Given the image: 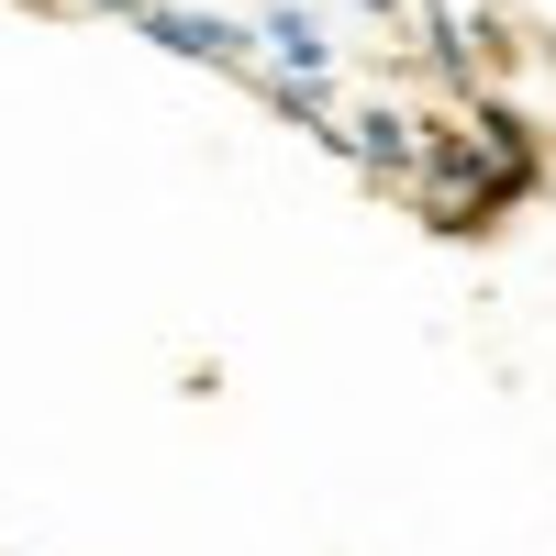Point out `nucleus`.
Returning <instances> with one entry per match:
<instances>
[{"instance_id":"obj_1","label":"nucleus","mask_w":556,"mask_h":556,"mask_svg":"<svg viewBox=\"0 0 556 556\" xmlns=\"http://www.w3.org/2000/svg\"><path fill=\"white\" fill-rule=\"evenodd\" d=\"M134 34L146 45H167V56H201V67H256V34L245 23H223V12H190V0H146V12H134Z\"/></svg>"},{"instance_id":"obj_2","label":"nucleus","mask_w":556,"mask_h":556,"mask_svg":"<svg viewBox=\"0 0 556 556\" xmlns=\"http://www.w3.org/2000/svg\"><path fill=\"white\" fill-rule=\"evenodd\" d=\"M245 34H256V78H312V89H334V34H323V12L278 0V12H256Z\"/></svg>"},{"instance_id":"obj_3","label":"nucleus","mask_w":556,"mask_h":556,"mask_svg":"<svg viewBox=\"0 0 556 556\" xmlns=\"http://www.w3.org/2000/svg\"><path fill=\"white\" fill-rule=\"evenodd\" d=\"M334 146L367 167V178H401V190H412V167H424V146H434V123H412V112H356V123H334Z\"/></svg>"}]
</instances>
